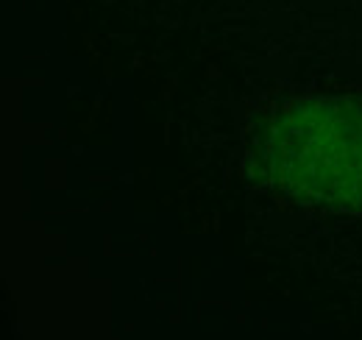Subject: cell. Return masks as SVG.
<instances>
[{
    "mask_svg": "<svg viewBox=\"0 0 362 340\" xmlns=\"http://www.w3.org/2000/svg\"><path fill=\"white\" fill-rule=\"evenodd\" d=\"M268 165L273 181L301 204H360L362 106L346 98L293 101L271 126Z\"/></svg>",
    "mask_w": 362,
    "mask_h": 340,
    "instance_id": "6da1fadb",
    "label": "cell"
}]
</instances>
